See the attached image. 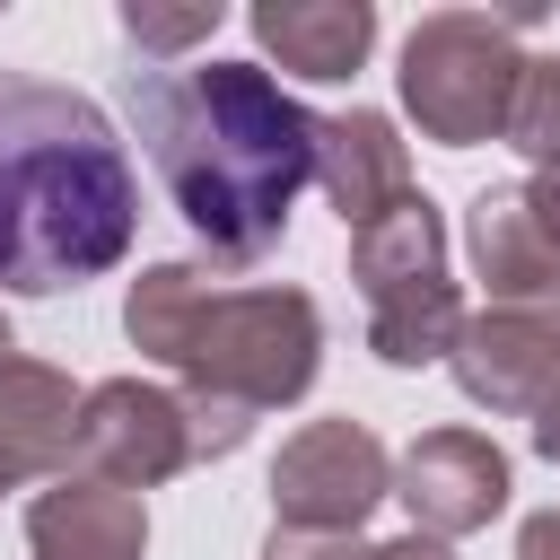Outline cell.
Wrapping results in <instances>:
<instances>
[{"label":"cell","instance_id":"obj_1","mask_svg":"<svg viewBox=\"0 0 560 560\" xmlns=\"http://www.w3.org/2000/svg\"><path fill=\"white\" fill-rule=\"evenodd\" d=\"M122 114L219 262H262L280 245L298 184H315V114L262 61H140L122 70Z\"/></svg>","mask_w":560,"mask_h":560},{"label":"cell","instance_id":"obj_2","mask_svg":"<svg viewBox=\"0 0 560 560\" xmlns=\"http://www.w3.org/2000/svg\"><path fill=\"white\" fill-rule=\"evenodd\" d=\"M140 184L96 96L0 70V289L52 298L131 254Z\"/></svg>","mask_w":560,"mask_h":560},{"label":"cell","instance_id":"obj_3","mask_svg":"<svg viewBox=\"0 0 560 560\" xmlns=\"http://www.w3.org/2000/svg\"><path fill=\"white\" fill-rule=\"evenodd\" d=\"M131 350L184 376V394H228L245 411H280L324 368V315L306 289H219L201 262H149L122 298Z\"/></svg>","mask_w":560,"mask_h":560},{"label":"cell","instance_id":"obj_4","mask_svg":"<svg viewBox=\"0 0 560 560\" xmlns=\"http://www.w3.org/2000/svg\"><path fill=\"white\" fill-rule=\"evenodd\" d=\"M542 18L534 9H438L402 35V105L411 122L438 140V149H481V140H508V105H516V79H525V52L516 35H534Z\"/></svg>","mask_w":560,"mask_h":560},{"label":"cell","instance_id":"obj_5","mask_svg":"<svg viewBox=\"0 0 560 560\" xmlns=\"http://www.w3.org/2000/svg\"><path fill=\"white\" fill-rule=\"evenodd\" d=\"M376 499H394V455L368 420H306L271 464V525L289 534H359Z\"/></svg>","mask_w":560,"mask_h":560},{"label":"cell","instance_id":"obj_6","mask_svg":"<svg viewBox=\"0 0 560 560\" xmlns=\"http://www.w3.org/2000/svg\"><path fill=\"white\" fill-rule=\"evenodd\" d=\"M88 481H114V490H158L192 464V420H184V394L149 385V376H105L88 385L79 402V455H70Z\"/></svg>","mask_w":560,"mask_h":560},{"label":"cell","instance_id":"obj_7","mask_svg":"<svg viewBox=\"0 0 560 560\" xmlns=\"http://www.w3.org/2000/svg\"><path fill=\"white\" fill-rule=\"evenodd\" d=\"M455 385L464 402L481 411H508V420H542L560 402V298H534V306H481L464 315L455 332Z\"/></svg>","mask_w":560,"mask_h":560},{"label":"cell","instance_id":"obj_8","mask_svg":"<svg viewBox=\"0 0 560 560\" xmlns=\"http://www.w3.org/2000/svg\"><path fill=\"white\" fill-rule=\"evenodd\" d=\"M394 499L411 508V534H481L508 508V455L481 429H420L394 455Z\"/></svg>","mask_w":560,"mask_h":560},{"label":"cell","instance_id":"obj_9","mask_svg":"<svg viewBox=\"0 0 560 560\" xmlns=\"http://www.w3.org/2000/svg\"><path fill=\"white\" fill-rule=\"evenodd\" d=\"M315 184L332 192V210H341L350 236L376 228L394 201L420 192V184H411V149H402L394 122L368 114V105H350V114H315Z\"/></svg>","mask_w":560,"mask_h":560},{"label":"cell","instance_id":"obj_10","mask_svg":"<svg viewBox=\"0 0 560 560\" xmlns=\"http://www.w3.org/2000/svg\"><path fill=\"white\" fill-rule=\"evenodd\" d=\"M26 542H35V560H140L149 551V508H140V490L61 472L26 499Z\"/></svg>","mask_w":560,"mask_h":560},{"label":"cell","instance_id":"obj_11","mask_svg":"<svg viewBox=\"0 0 560 560\" xmlns=\"http://www.w3.org/2000/svg\"><path fill=\"white\" fill-rule=\"evenodd\" d=\"M79 385L44 359H9L0 368V481H61L79 455Z\"/></svg>","mask_w":560,"mask_h":560},{"label":"cell","instance_id":"obj_12","mask_svg":"<svg viewBox=\"0 0 560 560\" xmlns=\"http://www.w3.org/2000/svg\"><path fill=\"white\" fill-rule=\"evenodd\" d=\"M464 245H472V271L490 289V306H534V298H560V254L542 245L534 210L516 184H490L472 192L464 210Z\"/></svg>","mask_w":560,"mask_h":560},{"label":"cell","instance_id":"obj_13","mask_svg":"<svg viewBox=\"0 0 560 560\" xmlns=\"http://www.w3.org/2000/svg\"><path fill=\"white\" fill-rule=\"evenodd\" d=\"M245 26L289 79H350L368 61V44H376L368 0H262Z\"/></svg>","mask_w":560,"mask_h":560},{"label":"cell","instance_id":"obj_14","mask_svg":"<svg viewBox=\"0 0 560 560\" xmlns=\"http://www.w3.org/2000/svg\"><path fill=\"white\" fill-rule=\"evenodd\" d=\"M350 280H359L368 306H385V298H402L420 280H446V219H438V201L411 192L376 228H359L350 236Z\"/></svg>","mask_w":560,"mask_h":560},{"label":"cell","instance_id":"obj_15","mask_svg":"<svg viewBox=\"0 0 560 560\" xmlns=\"http://www.w3.org/2000/svg\"><path fill=\"white\" fill-rule=\"evenodd\" d=\"M455 332H464V289H455V280H420V289L368 306V350H376L385 368L455 359Z\"/></svg>","mask_w":560,"mask_h":560},{"label":"cell","instance_id":"obj_16","mask_svg":"<svg viewBox=\"0 0 560 560\" xmlns=\"http://www.w3.org/2000/svg\"><path fill=\"white\" fill-rule=\"evenodd\" d=\"M508 149H525L534 166H560V52H525V79L508 105Z\"/></svg>","mask_w":560,"mask_h":560},{"label":"cell","instance_id":"obj_17","mask_svg":"<svg viewBox=\"0 0 560 560\" xmlns=\"http://www.w3.org/2000/svg\"><path fill=\"white\" fill-rule=\"evenodd\" d=\"M122 35L140 52H192L219 35V0H192V9H149V0H122Z\"/></svg>","mask_w":560,"mask_h":560},{"label":"cell","instance_id":"obj_18","mask_svg":"<svg viewBox=\"0 0 560 560\" xmlns=\"http://www.w3.org/2000/svg\"><path fill=\"white\" fill-rule=\"evenodd\" d=\"M184 420H192V464H210V455H236L262 411H245L228 394H184Z\"/></svg>","mask_w":560,"mask_h":560},{"label":"cell","instance_id":"obj_19","mask_svg":"<svg viewBox=\"0 0 560 560\" xmlns=\"http://www.w3.org/2000/svg\"><path fill=\"white\" fill-rule=\"evenodd\" d=\"M262 560H376V551H368V542H350V534H289V525H271Z\"/></svg>","mask_w":560,"mask_h":560},{"label":"cell","instance_id":"obj_20","mask_svg":"<svg viewBox=\"0 0 560 560\" xmlns=\"http://www.w3.org/2000/svg\"><path fill=\"white\" fill-rule=\"evenodd\" d=\"M516 192H525V210H534V228H542V245L560 254V166H534V175H525Z\"/></svg>","mask_w":560,"mask_h":560},{"label":"cell","instance_id":"obj_21","mask_svg":"<svg viewBox=\"0 0 560 560\" xmlns=\"http://www.w3.org/2000/svg\"><path fill=\"white\" fill-rule=\"evenodd\" d=\"M516 560H560V508H534L516 525Z\"/></svg>","mask_w":560,"mask_h":560},{"label":"cell","instance_id":"obj_22","mask_svg":"<svg viewBox=\"0 0 560 560\" xmlns=\"http://www.w3.org/2000/svg\"><path fill=\"white\" fill-rule=\"evenodd\" d=\"M376 560H455L438 534H402V542H376Z\"/></svg>","mask_w":560,"mask_h":560},{"label":"cell","instance_id":"obj_23","mask_svg":"<svg viewBox=\"0 0 560 560\" xmlns=\"http://www.w3.org/2000/svg\"><path fill=\"white\" fill-rule=\"evenodd\" d=\"M534 446H542V455H551V464H560V402H551V411H542V420H534Z\"/></svg>","mask_w":560,"mask_h":560},{"label":"cell","instance_id":"obj_24","mask_svg":"<svg viewBox=\"0 0 560 560\" xmlns=\"http://www.w3.org/2000/svg\"><path fill=\"white\" fill-rule=\"evenodd\" d=\"M9 359H18V341H9V315H0V368H9Z\"/></svg>","mask_w":560,"mask_h":560},{"label":"cell","instance_id":"obj_25","mask_svg":"<svg viewBox=\"0 0 560 560\" xmlns=\"http://www.w3.org/2000/svg\"><path fill=\"white\" fill-rule=\"evenodd\" d=\"M0 490H9V481H0Z\"/></svg>","mask_w":560,"mask_h":560}]
</instances>
